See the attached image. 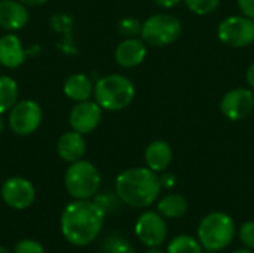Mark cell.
<instances>
[{
	"mask_svg": "<svg viewBox=\"0 0 254 253\" xmlns=\"http://www.w3.org/2000/svg\"><path fill=\"white\" fill-rule=\"evenodd\" d=\"M106 212L88 200L70 203L61 216V233L73 246H88L100 234L104 224Z\"/></svg>",
	"mask_w": 254,
	"mask_h": 253,
	"instance_id": "obj_1",
	"label": "cell"
},
{
	"mask_svg": "<svg viewBox=\"0 0 254 253\" xmlns=\"http://www.w3.org/2000/svg\"><path fill=\"white\" fill-rule=\"evenodd\" d=\"M116 195L125 204L144 209L150 206L159 195L161 182L155 171L149 167L128 169L116 177Z\"/></svg>",
	"mask_w": 254,
	"mask_h": 253,
	"instance_id": "obj_2",
	"label": "cell"
},
{
	"mask_svg": "<svg viewBox=\"0 0 254 253\" xmlns=\"http://www.w3.org/2000/svg\"><path fill=\"white\" fill-rule=\"evenodd\" d=\"M94 95L101 109L118 112L131 104L135 95V88L127 76L107 75L94 85Z\"/></svg>",
	"mask_w": 254,
	"mask_h": 253,
	"instance_id": "obj_3",
	"label": "cell"
},
{
	"mask_svg": "<svg viewBox=\"0 0 254 253\" xmlns=\"http://www.w3.org/2000/svg\"><path fill=\"white\" fill-rule=\"evenodd\" d=\"M235 234L232 218L222 212L208 213L198 227V240L210 252H217L231 245Z\"/></svg>",
	"mask_w": 254,
	"mask_h": 253,
	"instance_id": "obj_4",
	"label": "cell"
},
{
	"mask_svg": "<svg viewBox=\"0 0 254 253\" xmlns=\"http://www.w3.org/2000/svg\"><path fill=\"white\" fill-rule=\"evenodd\" d=\"M65 189L74 200H88L94 197L101 185V176L97 167L85 160L71 163L64 176Z\"/></svg>",
	"mask_w": 254,
	"mask_h": 253,
	"instance_id": "obj_5",
	"label": "cell"
},
{
	"mask_svg": "<svg viewBox=\"0 0 254 253\" xmlns=\"http://www.w3.org/2000/svg\"><path fill=\"white\" fill-rule=\"evenodd\" d=\"M182 34V22L168 13L149 16L141 25V39L150 46H167Z\"/></svg>",
	"mask_w": 254,
	"mask_h": 253,
	"instance_id": "obj_6",
	"label": "cell"
},
{
	"mask_svg": "<svg viewBox=\"0 0 254 253\" xmlns=\"http://www.w3.org/2000/svg\"><path fill=\"white\" fill-rule=\"evenodd\" d=\"M220 42L231 48H244L254 42V19L247 16H229L217 28Z\"/></svg>",
	"mask_w": 254,
	"mask_h": 253,
	"instance_id": "obj_7",
	"label": "cell"
},
{
	"mask_svg": "<svg viewBox=\"0 0 254 253\" xmlns=\"http://www.w3.org/2000/svg\"><path fill=\"white\" fill-rule=\"evenodd\" d=\"M42 118V107L34 100H21L10 109L7 122L15 134L30 136L40 127Z\"/></svg>",
	"mask_w": 254,
	"mask_h": 253,
	"instance_id": "obj_8",
	"label": "cell"
},
{
	"mask_svg": "<svg viewBox=\"0 0 254 253\" xmlns=\"http://www.w3.org/2000/svg\"><path fill=\"white\" fill-rule=\"evenodd\" d=\"M1 198L10 209L24 210L34 203L36 189L28 179L13 176L1 185Z\"/></svg>",
	"mask_w": 254,
	"mask_h": 253,
	"instance_id": "obj_9",
	"label": "cell"
},
{
	"mask_svg": "<svg viewBox=\"0 0 254 253\" xmlns=\"http://www.w3.org/2000/svg\"><path fill=\"white\" fill-rule=\"evenodd\" d=\"M135 234L144 246L158 248L165 242L168 230L159 213L144 212L135 222Z\"/></svg>",
	"mask_w": 254,
	"mask_h": 253,
	"instance_id": "obj_10",
	"label": "cell"
},
{
	"mask_svg": "<svg viewBox=\"0 0 254 253\" xmlns=\"http://www.w3.org/2000/svg\"><path fill=\"white\" fill-rule=\"evenodd\" d=\"M222 113L231 121H241L254 110V94L247 88H235L225 94L220 103Z\"/></svg>",
	"mask_w": 254,
	"mask_h": 253,
	"instance_id": "obj_11",
	"label": "cell"
},
{
	"mask_svg": "<svg viewBox=\"0 0 254 253\" xmlns=\"http://www.w3.org/2000/svg\"><path fill=\"white\" fill-rule=\"evenodd\" d=\"M103 116V109L97 101L85 100L79 101L70 112L68 122L71 130L80 133V134H89L92 133Z\"/></svg>",
	"mask_w": 254,
	"mask_h": 253,
	"instance_id": "obj_12",
	"label": "cell"
},
{
	"mask_svg": "<svg viewBox=\"0 0 254 253\" xmlns=\"http://www.w3.org/2000/svg\"><path fill=\"white\" fill-rule=\"evenodd\" d=\"M147 55L146 42L137 37L124 39L115 49V60L121 67L132 69L144 61Z\"/></svg>",
	"mask_w": 254,
	"mask_h": 253,
	"instance_id": "obj_13",
	"label": "cell"
},
{
	"mask_svg": "<svg viewBox=\"0 0 254 253\" xmlns=\"http://www.w3.org/2000/svg\"><path fill=\"white\" fill-rule=\"evenodd\" d=\"M28 10L19 0H0V27L16 31L27 25Z\"/></svg>",
	"mask_w": 254,
	"mask_h": 253,
	"instance_id": "obj_14",
	"label": "cell"
},
{
	"mask_svg": "<svg viewBox=\"0 0 254 253\" xmlns=\"http://www.w3.org/2000/svg\"><path fill=\"white\" fill-rule=\"evenodd\" d=\"M57 152L64 161L70 164L82 160L86 152V142L83 139V134L74 130L63 133L57 143Z\"/></svg>",
	"mask_w": 254,
	"mask_h": 253,
	"instance_id": "obj_15",
	"label": "cell"
},
{
	"mask_svg": "<svg viewBox=\"0 0 254 253\" xmlns=\"http://www.w3.org/2000/svg\"><path fill=\"white\" fill-rule=\"evenodd\" d=\"M25 61V51L21 39L13 34H4L0 37V64L7 69H16Z\"/></svg>",
	"mask_w": 254,
	"mask_h": 253,
	"instance_id": "obj_16",
	"label": "cell"
},
{
	"mask_svg": "<svg viewBox=\"0 0 254 253\" xmlns=\"http://www.w3.org/2000/svg\"><path fill=\"white\" fill-rule=\"evenodd\" d=\"M144 160L152 171H165L173 161V149L167 142L155 140L146 148Z\"/></svg>",
	"mask_w": 254,
	"mask_h": 253,
	"instance_id": "obj_17",
	"label": "cell"
},
{
	"mask_svg": "<svg viewBox=\"0 0 254 253\" xmlns=\"http://www.w3.org/2000/svg\"><path fill=\"white\" fill-rule=\"evenodd\" d=\"M64 94L73 101H85L89 100V97L94 92V85L89 76L85 73H74L68 76L64 82Z\"/></svg>",
	"mask_w": 254,
	"mask_h": 253,
	"instance_id": "obj_18",
	"label": "cell"
},
{
	"mask_svg": "<svg viewBox=\"0 0 254 253\" xmlns=\"http://www.w3.org/2000/svg\"><path fill=\"white\" fill-rule=\"evenodd\" d=\"M186 212H188V201L179 194H170L158 203V213L165 218L177 219L186 215Z\"/></svg>",
	"mask_w": 254,
	"mask_h": 253,
	"instance_id": "obj_19",
	"label": "cell"
},
{
	"mask_svg": "<svg viewBox=\"0 0 254 253\" xmlns=\"http://www.w3.org/2000/svg\"><path fill=\"white\" fill-rule=\"evenodd\" d=\"M18 84L10 76H0V115L13 107L18 100Z\"/></svg>",
	"mask_w": 254,
	"mask_h": 253,
	"instance_id": "obj_20",
	"label": "cell"
},
{
	"mask_svg": "<svg viewBox=\"0 0 254 253\" xmlns=\"http://www.w3.org/2000/svg\"><path fill=\"white\" fill-rule=\"evenodd\" d=\"M167 253H202V246L195 237L182 234L171 240Z\"/></svg>",
	"mask_w": 254,
	"mask_h": 253,
	"instance_id": "obj_21",
	"label": "cell"
},
{
	"mask_svg": "<svg viewBox=\"0 0 254 253\" xmlns=\"http://www.w3.org/2000/svg\"><path fill=\"white\" fill-rule=\"evenodd\" d=\"M189 10L196 15H208L219 7V0H183Z\"/></svg>",
	"mask_w": 254,
	"mask_h": 253,
	"instance_id": "obj_22",
	"label": "cell"
},
{
	"mask_svg": "<svg viewBox=\"0 0 254 253\" xmlns=\"http://www.w3.org/2000/svg\"><path fill=\"white\" fill-rule=\"evenodd\" d=\"M141 22L137 18H122L118 22V30L124 37H137L138 34H141Z\"/></svg>",
	"mask_w": 254,
	"mask_h": 253,
	"instance_id": "obj_23",
	"label": "cell"
},
{
	"mask_svg": "<svg viewBox=\"0 0 254 253\" xmlns=\"http://www.w3.org/2000/svg\"><path fill=\"white\" fill-rule=\"evenodd\" d=\"M104 249L107 251V253H135L134 246L129 242L121 239V237H112V239H109L106 242Z\"/></svg>",
	"mask_w": 254,
	"mask_h": 253,
	"instance_id": "obj_24",
	"label": "cell"
},
{
	"mask_svg": "<svg viewBox=\"0 0 254 253\" xmlns=\"http://www.w3.org/2000/svg\"><path fill=\"white\" fill-rule=\"evenodd\" d=\"M13 253H45V251L39 242L25 239V240H21L15 245Z\"/></svg>",
	"mask_w": 254,
	"mask_h": 253,
	"instance_id": "obj_25",
	"label": "cell"
},
{
	"mask_svg": "<svg viewBox=\"0 0 254 253\" xmlns=\"http://www.w3.org/2000/svg\"><path fill=\"white\" fill-rule=\"evenodd\" d=\"M240 240L249 249H254V221H247L240 228Z\"/></svg>",
	"mask_w": 254,
	"mask_h": 253,
	"instance_id": "obj_26",
	"label": "cell"
},
{
	"mask_svg": "<svg viewBox=\"0 0 254 253\" xmlns=\"http://www.w3.org/2000/svg\"><path fill=\"white\" fill-rule=\"evenodd\" d=\"M95 203H97V204H98L104 212H110V210H113V209H116V207H118L115 197L107 195V194H104V195H98V197H97V200H95Z\"/></svg>",
	"mask_w": 254,
	"mask_h": 253,
	"instance_id": "obj_27",
	"label": "cell"
},
{
	"mask_svg": "<svg viewBox=\"0 0 254 253\" xmlns=\"http://www.w3.org/2000/svg\"><path fill=\"white\" fill-rule=\"evenodd\" d=\"M237 1L243 15L254 19V0H237Z\"/></svg>",
	"mask_w": 254,
	"mask_h": 253,
	"instance_id": "obj_28",
	"label": "cell"
},
{
	"mask_svg": "<svg viewBox=\"0 0 254 253\" xmlns=\"http://www.w3.org/2000/svg\"><path fill=\"white\" fill-rule=\"evenodd\" d=\"M159 182H161V186H164V188H173L176 183V177L171 173H165L159 177Z\"/></svg>",
	"mask_w": 254,
	"mask_h": 253,
	"instance_id": "obj_29",
	"label": "cell"
},
{
	"mask_svg": "<svg viewBox=\"0 0 254 253\" xmlns=\"http://www.w3.org/2000/svg\"><path fill=\"white\" fill-rule=\"evenodd\" d=\"M182 0H155V3L161 7H165V9H170V7H174L180 3Z\"/></svg>",
	"mask_w": 254,
	"mask_h": 253,
	"instance_id": "obj_30",
	"label": "cell"
},
{
	"mask_svg": "<svg viewBox=\"0 0 254 253\" xmlns=\"http://www.w3.org/2000/svg\"><path fill=\"white\" fill-rule=\"evenodd\" d=\"M247 82H249V85L254 89V63L250 64V67L247 70Z\"/></svg>",
	"mask_w": 254,
	"mask_h": 253,
	"instance_id": "obj_31",
	"label": "cell"
},
{
	"mask_svg": "<svg viewBox=\"0 0 254 253\" xmlns=\"http://www.w3.org/2000/svg\"><path fill=\"white\" fill-rule=\"evenodd\" d=\"M21 3H24L25 6H40L43 3H46L48 0H19Z\"/></svg>",
	"mask_w": 254,
	"mask_h": 253,
	"instance_id": "obj_32",
	"label": "cell"
},
{
	"mask_svg": "<svg viewBox=\"0 0 254 253\" xmlns=\"http://www.w3.org/2000/svg\"><path fill=\"white\" fill-rule=\"evenodd\" d=\"M144 253H165V252H162V251H161V249H158V248H150V249H147Z\"/></svg>",
	"mask_w": 254,
	"mask_h": 253,
	"instance_id": "obj_33",
	"label": "cell"
},
{
	"mask_svg": "<svg viewBox=\"0 0 254 253\" xmlns=\"http://www.w3.org/2000/svg\"><path fill=\"white\" fill-rule=\"evenodd\" d=\"M3 128H4V121H3V118H1V115H0V134L3 133Z\"/></svg>",
	"mask_w": 254,
	"mask_h": 253,
	"instance_id": "obj_34",
	"label": "cell"
},
{
	"mask_svg": "<svg viewBox=\"0 0 254 253\" xmlns=\"http://www.w3.org/2000/svg\"><path fill=\"white\" fill-rule=\"evenodd\" d=\"M234 253H252L249 249H238V251H235Z\"/></svg>",
	"mask_w": 254,
	"mask_h": 253,
	"instance_id": "obj_35",
	"label": "cell"
},
{
	"mask_svg": "<svg viewBox=\"0 0 254 253\" xmlns=\"http://www.w3.org/2000/svg\"><path fill=\"white\" fill-rule=\"evenodd\" d=\"M0 253H10L4 246H0Z\"/></svg>",
	"mask_w": 254,
	"mask_h": 253,
	"instance_id": "obj_36",
	"label": "cell"
}]
</instances>
